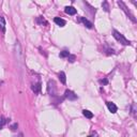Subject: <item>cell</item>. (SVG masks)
<instances>
[{
    "label": "cell",
    "mask_w": 137,
    "mask_h": 137,
    "mask_svg": "<svg viewBox=\"0 0 137 137\" xmlns=\"http://www.w3.org/2000/svg\"><path fill=\"white\" fill-rule=\"evenodd\" d=\"M91 137H98V135H96V134H94V135H92Z\"/></svg>",
    "instance_id": "obj_22"
},
{
    "label": "cell",
    "mask_w": 137,
    "mask_h": 137,
    "mask_svg": "<svg viewBox=\"0 0 137 137\" xmlns=\"http://www.w3.org/2000/svg\"><path fill=\"white\" fill-rule=\"evenodd\" d=\"M112 35H114V38L116 39L118 42L121 43V44H123V45H130V44H131V42H130L128 40H126L123 35H122L120 32H118L117 30H114V34Z\"/></svg>",
    "instance_id": "obj_2"
},
{
    "label": "cell",
    "mask_w": 137,
    "mask_h": 137,
    "mask_svg": "<svg viewBox=\"0 0 137 137\" xmlns=\"http://www.w3.org/2000/svg\"><path fill=\"white\" fill-rule=\"evenodd\" d=\"M54 21H55V23L58 25V26H60V27H64V26H66V20L62 19V18H60V17H55Z\"/></svg>",
    "instance_id": "obj_9"
},
{
    "label": "cell",
    "mask_w": 137,
    "mask_h": 137,
    "mask_svg": "<svg viewBox=\"0 0 137 137\" xmlns=\"http://www.w3.org/2000/svg\"><path fill=\"white\" fill-rule=\"evenodd\" d=\"M69 56H70V53L68 52V50H62V52L60 53V57H61V58H68Z\"/></svg>",
    "instance_id": "obj_14"
},
{
    "label": "cell",
    "mask_w": 137,
    "mask_h": 137,
    "mask_svg": "<svg viewBox=\"0 0 137 137\" xmlns=\"http://www.w3.org/2000/svg\"><path fill=\"white\" fill-rule=\"evenodd\" d=\"M79 19H80V21H82V23H83L86 27H87V28H89V29H91V28H92V24L90 23V21H89L87 18H85V17H80Z\"/></svg>",
    "instance_id": "obj_10"
},
{
    "label": "cell",
    "mask_w": 137,
    "mask_h": 137,
    "mask_svg": "<svg viewBox=\"0 0 137 137\" xmlns=\"http://www.w3.org/2000/svg\"><path fill=\"white\" fill-rule=\"evenodd\" d=\"M0 30L2 33L5 32V19L3 16H0Z\"/></svg>",
    "instance_id": "obj_8"
},
{
    "label": "cell",
    "mask_w": 137,
    "mask_h": 137,
    "mask_svg": "<svg viewBox=\"0 0 137 137\" xmlns=\"http://www.w3.org/2000/svg\"><path fill=\"white\" fill-rule=\"evenodd\" d=\"M131 112H132V115L134 117H136V104L135 103H133L132 106H131Z\"/></svg>",
    "instance_id": "obj_16"
},
{
    "label": "cell",
    "mask_w": 137,
    "mask_h": 137,
    "mask_svg": "<svg viewBox=\"0 0 137 137\" xmlns=\"http://www.w3.org/2000/svg\"><path fill=\"white\" fill-rule=\"evenodd\" d=\"M14 56H15L17 64L21 70V68L24 67V55H23V52H21V46L18 41H16L15 44H14Z\"/></svg>",
    "instance_id": "obj_1"
},
{
    "label": "cell",
    "mask_w": 137,
    "mask_h": 137,
    "mask_svg": "<svg viewBox=\"0 0 137 137\" xmlns=\"http://www.w3.org/2000/svg\"><path fill=\"white\" fill-rule=\"evenodd\" d=\"M38 23H40V24H47V21L44 19V18H43L42 16H40V17H38Z\"/></svg>",
    "instance_id": "obj_18"
},
{
    "label": "cell",
    "mask_w": 137,
    "mask_h": 137,
    "mask_svg": "<svg viewBox=\"0 0 137 137\" xmlns=\"http://www.w3.org/2000/svg\"><path fill=\"white\" fill-rule=\"evenodd\" d=\"M100 83H101V84H105V85H106L108 82H107V79H101Z\"/></svg>",
    "instance_id": "obj_20"
},
{
    "label": "cell",
    "mask_w": 137,
    "mask_h": 137,
    "mask_svg": "<svg viewBox=\"0 0 137 137\" xmlns=\"http://www.w3.org/2000/svg\"><path fill=\"white\" fill-rule=\"evenodd\" d=\"M5 123H6V120H5L4 118H2V117L0 118V130H1V128L5 125Z\"/></svg>",
    "instance_id": "obj_17"
},
{
    "label": "cell",
    "mask_w": 137,
    "mask_h": 137,
    "mask_svg": "<svg viewBox=\"0 0 137 137\" xmlns=\"http://www.w3.org/2000/svg\"><path fill=\"white\" fill-rule=\"evenodd\" d=\"M59 79L62 84L67 83V76H66V73H64V72H60L59 73Z\"/></svg>",
    "instance_id": "obj_12"
},
{
    "label": "cell",
    "mask_w": 137,
    "mask_h": 137,
    "mask_svg": "<svg viewBox=\"0 0 137 137\" xmlns=\"http://www.w3.org/2000/svg\"><path fill=\"white\" fill-rule=\"evenodd\" d=\"M32 91L34 93H39L41 91V84L38 83V84H35V85H32Z\"/></svg>",
    "instance_id": "obj_11"
},
{
    "label": "cell",
    "mask_w": 137,
    "mask_h": 137,
    "mask_svg": "<svg viewBox=\"0 0 137 137\" xmlns=\"http://www.w3.org/2000/svg\"><path fill=\"white\" fill-rule=\"evenodd\" d=\"M68 59H69L70 62H74L75 59H76V57H75V55H71V54H70V56L68 57Z\"/></svg>",
    "instance_id": "obj_19"
},
{
    "label": "cell",
    "mask_w": 137,
    "mask_h": 137,
    "mask_svg": "<svg viewBox=\"0 0 137 137\" xmlns=\"http://www.w3.org/2000/svg\"><path fill=\"white\" fill-rule=\"evenodd\" d=\"M47 92L49 95H56V84L54 80H49L47 84Z\"/></svg>",
    "instance_id": "obj_4"
},
{
    "label": "cell",
    "mask_w": 137,
    "mask_h": 137,
    "mask_svg": "<svg viewBox=\"0 0 137 137\" xmlns=\"http://www.w3.org/2000/svg\"><path fill=\"white\" fill-rule=\"evenodd\" d=\"M16 127H17V123H15V124H13V125L11 126V128L13 130V131H15V130H16Z\"/></svg>",
    "instance_id": "obj_21"
},
{
    "label": "cell",
    "mask_w": 137,
    "mask_h": 137,
    "mask_svg": "<svg viewBox=\"0 0 137 137\" xmlns=\"http://www.w3.org/2000/svg\"><path fill=\"white\" fill-rule=\"evenodd\" d=\"M106 105H107L108 109H109V111H110L111 114H116V112H117L118 108H117V106L115 105L114 103H111V102H107V103H106Z\"/></svg>",
    "instance_id": "obj_6"
},
{
    "label": "cell",
    "mask_w": 137,
    "mask_h": 137,
    "mask_svg": "<svg viewBox=\"0 0 137 137\" xmlns=\"http://www.w3.org/2000/svg\"><path fill=\"white\" fill-rule=\"evenodd\" d=\"M118 5L120 6V8L123 10L124 12H125V14L128 16V18H131L132 19V21H134V23H136V18H135V16L133 15V14L131 13V11H130L128 9H127V6L125 5V3L123 2V1H118Z\"/></svg>",
    "instance_id": "obj_3"
},
{
    "label": "cell",
    "mask_w": 137,
    "mask_h": 137,
    "mask_svg": "<svg viewBox=\"0 0 137 137\" xmlns=\"http://www.w3.org/2000/svg\"><path fill=\"white\" fill-rule=\"evenodd\" d=\"M64 98L70 100V101H74L77 99V95L75 94V93L73 91H71V90H66V92H64Z\"/></svg>",
    "instance_id": "obj_5"
},
{
    "label": "cell",
    "mask_w": 137,
    "mask_h": 137,
    "mask_svg": "<svg viewBox=\"0 0 137 137\" xmlns=\"http://www.w3.org/2000/svg\"><path fill=\"white\" fill-rule=\"evenodd\" d=\"M83 115L86 117V118H88V119H91V118H93V114L91 112V111H89V110H83Z\"/></svg>",
    "instance_id": "obj_13"
},
{
    "label": "cell",
    "mask_w": 137,
    "mask_h": 137,
    "mask_svg": "<svg viewBox=\"0 0 137 137\" xmlns=\"http://www.w3.org/2000/svg\"><path fill=\"white\" fill-rule=\"evenodd\" d=\"M102 6H103V9H104L106 12L109 11V4H108V2H107V1H103Z\"/></svg>",
    "instance_id": "obj_15"
},
{
    "label": "cell",
    "mask_w": 137,
    "mask_h": 137,
    "mask_svg": "<svg viewBox=\"0 0 137 137\" xmlns=\"http://www.w3.org/2000/svg\"><path fill=\"white\" fill-rule=\"evenodd\" d=\"M64 12L69 15H75L76 14V9L74 6H66V9H64Z\"/></svg>",
    "instance_id": "obj_7"
}]
</instances>
